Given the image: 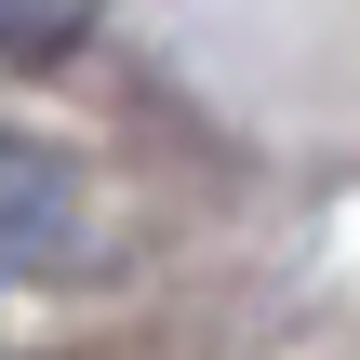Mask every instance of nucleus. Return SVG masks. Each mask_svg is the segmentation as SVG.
Returning <instances> with one entry per match:
<instances>
[{
    "mask_svg": "<svg viewBox=\"0 0 360 360\" xmlns=\"http://www.w3.org/2000/svg\"><path fill=\"white\" fill-rule=\"evenodd\" d=\"M67 27H80V0H0V53H40Z\"/></svg>",
    "mask_w": 360,
    "mask_h": 360,
    "instance_id": "2",
    "label": "nucleus"
},
{
    "mask_svg": "<svg viewBox=\"0 0 360 360\" xmlns=\"http://www.w3.org/2000/svg\"><path fill=\"white\" fill-rule=\"evenodd\" d=\"M80 254H94V187H80V160L0 134V267L53 281V267H80Z\"/></svg>",
    "mask_w": 360,
    "mask_h": 360,
    "instance_id": "1",
    "label": "nucleus"
}]
</instances>
